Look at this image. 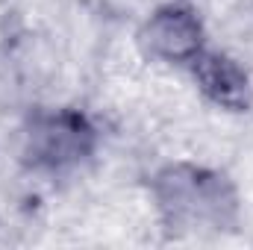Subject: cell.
I'll use <instances>...</instances> for the list:
<instances>
[{
  "mask_svg": "<svg viewBox=\"0 0 253 250\" xmlns=\"http://www.w3.org/2000/svg\"><path fill=\"white\" fill-rule=\"evenodd\" d=\"M100 150V129L80 106H39L18 129V159L42 177L83 171Z\"/></svg>",
  "mask_w": 253,
  "mask_h": 250,
  "instance_id": "obj_2",
  "label": "cell"
},
{
  "mask_svg": "<svg viewBox=\"0 0 253 250\" xmlns=\"http://www.w3.org/2000/svg\"><path fill=\"white\" fill-rule=\"evenodd\" d=\"M147 191L171 239L224 236L242 221V191L236 180L206 162L171 159L150 174Z\"/></svg>",
  "mask_w": 253,
  "mask_h": 250,
  "instance_id": "obj_1",
  "label": "cell"
},
{
  "mask_svg": "<svg viewBox=\"0 0 253 250\" xmlns=\"http://www.w3.org/2000/svg\"><path fill=\"white\" fill-rule=\"evenodd\" d=\"M135 47L144 59L168 68H189L206 47V24L189 0H165L153 6L135 30Z\"/></svg>",
  "mask_w": 253,
  "mask_h": 250,
  "instance_id": "obj_3",
  "label": "cell"
},
{
  "mask_svg": "<svg viewBox=\"0 0 253 250\" xmlns=\"http://www.w3.org/2000/svg\"><path fill=\"white\" fill-rule=\"evenodd\" d=\"M191 74L194 88L203 94L206 103H212L221 112L245 115L253 109V80L251 71L218 47H203L186 68Z\"/></svg>",
  "mask_w": 253,
  "mask_h": 250,
  "instance_id": "obj_4",
  "label": "cell"
}]
</instances>
